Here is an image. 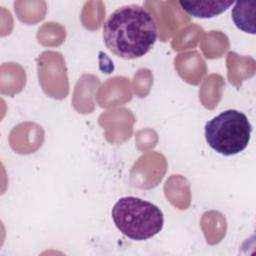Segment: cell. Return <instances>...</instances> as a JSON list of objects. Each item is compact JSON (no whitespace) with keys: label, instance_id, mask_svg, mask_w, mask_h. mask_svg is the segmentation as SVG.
Returning <instances> with one entry per match:
<instances>
[{"label":"cell","instance_id":"6da1fadb","mask_svg":"<svg viewBox=\"0 0 256 256\" xmlns=\"http://www.w3.org/2000/svg\"><path fill=\"white\" fill-rule=\"evenodd\" d=\"M158 36L156 21L144 6L128 4L114 10L102 27L106 48L122 59L146 55Z\"/></svg>","mask_w":256,"mask_h":256},{"label":"cell","instance_id":"7a4b0ae2","mask_svg":"<svg viewBox=\"0 0 256 256\" xmlns=\"http://www.w3.org/2000/svg\"><path fill=\"white\" fill-rule=\"evenodd\" d=\"M111 215L117 229L129 239L136 241L154 237L164 226L161 209L135 196L120 198L114 204Z\"/></svg>","mask_w":256,"mask_h":256},{"label":"cell","instance_id":"3957f363","mask_svg":"<svg viewBox=\"0 0 256 256\" xmlns=\"http://www.w3.org/2000/svg\"><path fill=\"white\" fill-rule=\"evenodd\" d=\"M252 125L247 116L238 110L228 109L205 124L207 144L218 154L233 156L249 144Z\"/></svg>","mask_w":256,"mask_h":256},{"label":"cell","instance_id":"277c9868","mask_svg":"<svg viewBox=\"0 0 256 256\" xmlns=\"http://www.w3.org/2000/svg\"><path fill=\"white\" fill-rule=\"evenodd\" d=\"M233 1H179L181 8L190 16L201 19L213 18L230 8Z\"/></svg>","mask_w":256,"mask_h":256},{"label":"cell","instance_id":"5b68a950","mask_svg":"<svg viewBox=\"0 0 256 256\" xmlns=\"http://www.w3.org/2000/svg\"><path fill=\"white\" fill-rule=\"evenodd\" d=\"M255 10L256 2H236L231 11V16L235 26L249 34H255Z\"/></svg>","mask_w":256,"mask_h":256}]
</instances>
